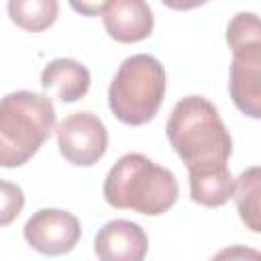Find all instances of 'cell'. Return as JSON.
<instances>
[{
  "mask_svg": "<svg viewBox=\"0 0 261 261\" xmlns=\"http://www.w3.org/2000/svg\"><path fill=\"white\" fill-rule=\"evenodd\" d=\"M55 130V106L45 94L18 90L0 104V165H24Z\"/></svg>",
  "mask_w": 261,
  "mask_h": 261,
  "instance_id": "3",
  "label": "cell"
},
{
  "mask_svg": "<svg viewBox=\"0 0 261 261\" xmlns=\"http://www.w3.org/2000/svg\"><path fill=\"white\" fill-rule=\"evenodd\" d=\"M67 2L82 16H98L100 12L106 10V6L112 0H67Z\"/></svg>",
  "mask_w": 261,
  "mask_h": 261,
  "instance_id": "15",
  "label": "cell"
},
{
  "mask_svg": "<svg viewBox=\"0 0 261 261\" xmlns=\"http://www.w3.org/2000/svg\"><path fill=\"white\" fill-rule=\"evenodd\" d=\"M22 234L24 241L43 255H65L77 245L82 226L67 210L41 208L27 220Z\"/></svg>",
  "mask_w": 261,
  "mask_h": 261,
  "instance_id": "7",
  "label": "cell"
},
{
  "mask_svg": "<svg viewBox=\"0 0 261 261\" xmlns=\"http://www.w3.org/2000/svg\"><path fill=\"white\" fill-rule=\"evenodd\" d=\"M234 188L237 179L232 177L228 165L200 173H190V198L200 206H224L234 196Z\"/></svg>",
  "mask_w": 261,
  "mask_h": 261,
  "instance_id": "11",
  "label": "cell"
},
{
  "mask_svg": "<svg viewBox=\"0 0 261 261\" xmlns=\"http://www.w3.org/2000/svg\"><path fill=\"white\" fill-rule=\"evenodd\" d=\"M147 249V232L137 222L124 218L106 222L94 239V253L102 261H141Z\"/></svg>",
  "mask_w": 261,
  "mask_h": 261,
  "instance_id": "8",
  "label": "cell"
},
{
  "mask_svg": "<svg viewBox=\"0 0 261 261\" xmlns=\"http://www.w3.org/2000/svg\"><path fill=\"white\" fill-rule=\"evenodd\" d=\"M24 206V196L22 190L10 181H2V214H0V222L2 226L10 224L22 210Z\"/></svg>",
  "mask_w": 261,
  "mask_h": 261,
  "instance_id": "14",
  "label": "cell"
},
{
  "mask_svg": "<svg viewBox=\"0 0 261 261\" xmlns=\"http://www.w3.org/2000/svg\"><path fill=\"white\" fill-rule=\"evenodd\" d=\"M57 0H8L10 20L29 33H41L49 29L57 20Z\"/></svg>",
  "mask_w": 261,
  "mask_h": 261,
  "instance_id": "13",
  "label": "cell"
},
{
  "mask_svg": "<svg viewBox=\"0 0 261 261\" xmlns=\"http://www.w3.org/2000/svg\"><path fill=\"white\" fill-rule=\"evenodd\" d=\"M232 53L228 92L234 106L249 118H261V18L239 12L226 27Z\"/></svg>",
  "mask_w": 261,
  "mask_h": 261,
  "instance_id": "5",
  "label": "cell"
},
{
  "mask_svg": "<svg viewBox=\"0 0 261 261\" xmlns=\"http://www.w3.org/2000/svg\"><path fill=\"white\" fill-rule=\"evenodd\" d=\"M102 194L112 208L159 216L175 204L179 188L167 167L141 153H126L110 167Z\"/></svg>",
  "mask_w": 261,
  "mask_h": 261,
  "instance_id": "2",
  "label": "cell"
},
{
  "mask_svg": "<svg viewBox=\"0 0 261 261\" xmlns=\"http://www.w3.org/2000/svg\"><path fill=\"white\" fill-rule=\"evenodd\" d=\"M171 10H194L198 6H204L208 0H161Z\"/></svg>",
  "mask_w": 261,
  "mask_h": 261,
  "instance_id": "16",
  "label": "cell"
},
{
  "mask_svg": "<svg viewBox=\"0 0 261 261\" xmlns=\"http://www.w3.org/2000/svg\"><path fill=\"white\" fill-rule=\"evenodd\" d=\"M41 88L49 94L53 92L61 102H77L90 90V71L75 59L59 57L45 65Z\"/></svg>",
  "mask_w": 261,
  "mask_h": 261,
  "instance_id": "10",
  "label": "cell"
},
{
  "mask_svg": "<svg viewBox=\"0 0 261 261\" xmlns=\"http://www.w3.org/2000/svg\"><path fill=\"white\" fill-rule=\"evenodd\" d=\"M59 153L77 167L98 163L108 149V130L104 122L92 112H75L63 118L57 128Z\"/></svg>",
  "mask_w": 261,
  "mask_h": 261,
  "instance_id": "6",
  "label": "cell"
},
{
  "mask_svg": "<svg viewBox=\"0 0 261 261\" xmlns=\"http://www.w3.org/2000/svg\"><path fill=\"white\" fill-rule=\"evenodd\" d=\"M167 139L188 173L224 167L232 153V139L216 106L204 96L181 98L165 124Z\"/></svg>",
  "mask_w": 261,
  "mask_h": 261,
  "instance_id": "1",
  "label": "cell"
},
{
  "mask_svg": "<svg viewBox=\"0 0 261 261\" xmlns=\"http://www.w3.org/2000/svg\"><path fill=\"white\" fill-rule=\"evenodd\" d=\"M165 96L163 65L147 53L126 57L108 88L112 114L130 126L147 124L155 118Z\"/></svg>",
  "mask_w": 261,
  "mask_h": 261,
  "instance_id": "4",
  "label": "cell"
},
{
  "mask_svg": "<svg viewBox=\"0 0 261 261\" xmlns=\"http://www.w3.org/2000/svg\"><path fill=\"white\" fill-rule=\"evenodd\" d=\"M234 255H251V257H261V253L257 251H243V249H230V251H222L218 253V257H234Z\"/></svg>",
  "mask_w": 261,
  "mask_h": 261,
  "instance_id": "17",
  "label": "cell"
},
{
  "mask_svg": "<svg viewBox=\"0 0 261 261\" xmlns=\"http://www.w3.org/2000/svg\"><path fill=\"white\" fill-rule=\"evenodd\" d=\"M232 198L243 224L253 232H261V165L247 167L237 177Z\"/></svg>",
  "mask_w": 261,
  "mask_h": 261,
  "instance_id": "12",
  "label": "cell"
},
{
  "mask_svg": "<svg viewBox=\"0 0 261 261\" xmlns=\"http://www.w3.org/2000/svg\"><path fill=\"white\" fill-rule=\"evenodd\" d=\"M110 39L118 43H139L153 33V10L147 0H112L102 16Z\"/></svg>",
  "mask_w": 261,
  "mask_h": 261,
  "instance_id": "9",
  "label": "cell"
}]
</instances>
